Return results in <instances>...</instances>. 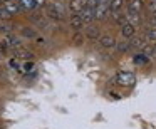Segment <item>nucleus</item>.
<instances>
[{
    "label": "nucleus",
    "instance_id": "nucleus-6",
    "mask_svg": "<svg viewBox=\"0 0 156 129\" xmlns=\"http://www.w3.org/2000/svg\"><path fill=\"white\" fill-rule=\"evenodd\" d=\"M4 44L7 45V49H9V51H17V49H20V47H22L20 39H19V37H15V35H12V34H9L7 37H5Z\"/></svg>",
    "mask_w": 156,
    "mask_h": 129
},
{
    "label": "nucleus",
    "instance_id": "nucleus-30",
    "mask_svg": "<svg viewBox=\"0 0 156 129\" xmlns=\"http://www.w3.org/2000/svg\"><path fill=\"white\" fill-rule=\"evenodd\" d=\"M35 4H37V9H41V7H45L47 0H35Z\"/></svg>",
    "mask_w": 156,
    "mask_h": 129
},
{
    "label": "nucleus",
    "instance_id": "nucleus-12",
    "mask_svg": "<svg viewBox=\"0 0 156 129\" xmlns=\"http://www.w3.org/2000/svg\"><path fill=\"white\" fill-rule=\"evenodd\" d=\"M14 54H15V57L17 59H20V61H34V57L35 55L32 54L30 51H27L25 47H20V49H17V51H14Z\"/></svg>",
    "mask_w": 156,
    "mask_h": 129
},
{
    "label": "nucleus",
    "instance_id": "nucleus-1",
    "mask_svg": "<svg viewBox=\"0 0 156 129\" xmlns=\"http://www.w3.org/2000/svg\"><path fill=\"white\" fill-rule=\"evenodd\" d=\"M45 15L49 17V20L52 22H61L66 17V7L61 0H54V2H49L45 4Z\"/></svg>",
    "mask_w": 156,
    "mask_h": 129
},
{
    "label": "nucleus",
    "instance_id": "nucleus-8",
    "mask_svg": "<svg viewBox=\"0 0 156 129\" xmlns=\"http://www.w3.org/2000/svg\"><path fill=\"white\" fill-rule=\"evenodd\" d=\"M86 39H89V40H99V37H101V29H99V25H87V30H86Z\"/></svg>",
    "mask_w": 156,
    "mask_h": 129
},
{
    "label": "nucleus",
    "instance_id": "nucleus-33",
    "mask_svg": "<svg viewBox=\"0 0 156 129\" xmlns=\"http://www.w3.org/2000/svg\"><path fill=\"white\" fill-rule=\"evenodd\" d=\"M35 40H37V44H39V45H44V44H45V40H44V39H41V37H37Z\"/></svg>",
    "mask_w": 156,
    "mask_h": 129
},
{
    "label": "nucleus",
    "instance_id": "nucleus-27",
    "mask_svg": "<svg viewBox=\"0 0 156 129\" xmlns=\"http://www.w3.org/2000/svg\"><path fill=\"white\" fill-rule=\"evenodd\" d=\"M22 71L24 72H30L34 71V61H25L24 65H22Z\"/></svg>",
    "mask_w": 156,
    "mask_h": 129
},
{
    "label": "nucleus",
    "instance_id": "nucleus-15",
    "mask_svg": "<svg viewBox=\"0 0 156 129\" xmlns=\"http://www.w3.org/2000/svg\"><path fill=\"white\" fill-rule=\"evenodd\" d=\"M146 40H148L146 35H144V37H136V35H134L129 44H131V49H139V51H141V49L146 45Z\"/></svg>",
    "mask_w": 156,
    "mask_h": 129
},
{
    "label": "nucleus",
    "instance_id": "nucleus-24",
    "mask_svg": "<svg viewBox=\"0 0 156 129\" xmlns=\"http://www.w3.org/2000/svg\"><path fill=\"white\" fill-rule=\"evenodd\" d=\"M141 51H143V54H146L148 57H153V52H154V45H153V44H146L144 47L141 49Z\"/></svg>",
    "mask_w": 156,
    "mask_h": 129
},
{
    "label": "nucleus",
    "instance_id": "nucleus-23",
    "mask_svg": "<svg viewBox=\"0 0 156 129\" xmlns=\"http://www.w3.org/2000/svg\"><path fill=\"white\" fill-rule=\"evenodd\" d=\"M10 17H12V14L7 10V7L2 4V5H0V20H9Z\"/></svg>",
    "mask_w": 156,
    "mask_h": 129
},
{
    "label": "nucleus",
    "instance_id": "nucleus-36",
    "mask_svg": "<svg viewBox=\"0 0 156 129\" xmlns=\"http://www.w3.org/2000/svg\"><path fill=\"white\" fill-rule=\"evenodd\" d=\"M153 45H154V52H153V57H156V42H153Z\"/></svg>",
    "mask_w": 156,
    "mask_h": 129
},
{
    "label": "nucleus",
    "instance_id": "nucleus-28",
    "mask_svg": "<svg viewBox=\"0 0 156 129\" xmlns=\"http://www.w3.org/2000/svg\"><path fill=\"white\" fill-rule=\"evenodd\" d=\"M7 51H9V49H7V45H5L4 42H0V59H2L5 54H7Z\"/></svg>",
    "mask_w": 156,
    "mask_h": 129
},
{
    "label": "nucleus",
    "instance_id": "nucleus-10",
    "mask_svg": "<svg viewBox=\"0 0 156 129\" xmlns=\"http://www.w3.org/2000/svg\"><path fill=\"white\" fill-rule=\"evenodd\" d=\"M99 45H101L102 49H111V47H116V39L112 37V35H109V34H106V35H101L99 37Z\"/></svg>",
    "mask_w": 156,
    "mask_h": 129
},
{
    "label": "nucleus",
    "instance_id": "nucleus-19",
    "mask_svg": "<svg viewBox=\"0 0 156 129\" xmlns=\"http://www.w3.org/2000/svg\"><path fill=\"white\" fill-rule=\"evenodd\" d=\"M116 51H118V52H121V54H124V52L131 51V44H129L128 40L118 42V44H116Z\"/></svg>",
    "mask_w": 156,
    "mask_h": 129
},
{
    "label": "nucleus",
    "instance_id": "nucleus-11",
    "mask_svg": "<svg viewBox=\"0 0 156 129\" xmlns=\"http://www.w3.org/2000/svg\"><path fill=\"white\" fill-rule=\"evenodd\" d=\"M69 25H71L72 30H81L84 27V22H82V17L81 14H72L69 17Z\"/></svg>",
    "mask_w": 156,
    "mask_h": 129
},
{
    "label": "nucleus",
    "instance_id": "nucleus-3",
    "mask_svg": "<svg viewBox=\"0 0 156 129\" xmlns=\"http://www.w3.org/2000/svg\"><path fill=\"white\" fill-rule=\"evenodd\" d=\"M30 20L35 24V27L37 29H47L49 27V17L45 15V12H35V14H32Z\"/></svg>",
    "mask_w": 156,
    "mask_h": 129
},
{
    "label": "nucleus",
    "instance_id": "nucleus-18",
    "mask_svg": "<svg viewBox=\"0 0 156 129\" xmlns=\"http://www.w3.org/2000/svg\"><path fill=\"white\" fill-rule=\"evenodd\" d=\"M22 35H24V37H27V39H37L39 37L37 30H35V29H32V27H24V29H22Z\"/></svg>",
    "mask_w": 156,
    "mask_h": 129
},
{
    "label": "nucleus",
    "instance_id": "nucleus-16",
    "mask_svg": "<svg viewBox=\"0 0 156 129\" xmlns=\"http://www.w3.org/2000/svg\"><path fill=\"white\" fill-rule=\"evenodd\" d=\"M19 4H20L22 10H35L37 9L35 0H19Z\"/></svg>",
    "mask_w": 156,
    "mask_h": 129
},
{
    "label": "nucleus",
    "instance_id": "nucleus-25",
    "mask_svg": "<svg viewBox=\"0 0 156 129\" xmlns=\"http://www.w3.org/2000/svg\"><path fill=\"white\" fill-rule=\"evenodd\" d=\"M0 32H2V34H9V32H10V24H9V20H0Z\"/></svg>",
    "mask_w": 156,
    "mask_h": 129
},
{
    "label": "nucleus",
    "instance_id": "nucleus-14",
    "mask_svg": "<svg viewBox=\"0 0 156 129\" xmlns=\"http://www.w3.org/2000/svg\"><path fill=\"white\" fill-rule=\"evenodd\" d=\"M143 0H128V12H138V14H141L143 10Z\"/></svg>",
    "mask_w": 156,
    "mask_h": 129
},
{
    "label": "nucleus",
    "instance_id": "nucleus-26",
    "mask_svg": "<svg viewBox=\"0 0 156 129\" xmlns=\"http://www.w3.org/2000/svg\"><path fill=\"white\" fill-rule=\"evenodd\" d=\"M82 34H81V30H76V34H74V37H72V42H74L76 45H82Z\"/></svg>",
    "mask_w": 156,
    "mask_h": 129
},
{
    "label": "nucleus",
    "instance_id": "nucleus-9",
    "mask_svg": "<svg viewBox=\"0 0 156 129\" xmlns=\"http://www.w3.org/2000/svg\"><path fill=\"white\" fill-rule=\"evenodd\" d=\"M86 5H87V0H69V10L72 14H81Z\"/></svg>",
    "mask_w": 156,
    "mask_h": 129
},
{
    "label": "nucleus",
    "instance_id": "nucleus-4",
    "mask_svg": "<svg viewBox=\"0 0 156 129\" xmlns=\"http://www.w3.org/2000/svg\"><path fill=\"white\" fill-rule=\"evenodd\" d=\"M81 17H82V22L84 25H91L92 22L96 20V9L91 7V5H86L81 12Z\"/></svg>",
    "mask_w": 156,
    "mask_h": 129
},
{
    "label": "nucleus",
    "instance_id": "nucleus-2",
    "mask_svg": "<svg viewBox=\"0 0 156 129\" xmlns=\"http://www.w3.org/2000/svg\"><path fill=\"white\" fill-rule=\"evenodd\" d=\"M116 82H118L119 85H122V87H129V85H133L136 82V75L133 74V72L121 71L116 75Z\"/></svg>",
    "mask_w": 156,
    "mask_h": 129
},
{
    "label": "nucleus",
    "instance_id": "nucleus-31",
    "mask_svg": "<svg viewBox=\"0 0 156 129\" xmlns=\"http://www.w3.org/2000/svg\"><path fill=\"white\" fill-rule=\"evenodd\" d=\"M87 5H91V7H98L99 5V0H87Z\"/></svg>",
    "mask_w": 156,
    "mask_h": 129
},
{
    "label": "nucleus",
    "instance_id": "nucleus-17",
    "mask_svg": "<svg viewBox=\"0 0 156 129\" xmlns=\"http://www.w3.org/2000/svg\"><path fill=\"white\" fill-rule=\"evenodd\" d=\"M111 15H112V20H114L116 24H119V25H124L126 22H128V20H126L128 17H126V15H122L119 10L118 12H111Z\"/></svg>",
    "mask_w": 156,
    "mask_h": 129
},
{
    "label": "nucleus",
    "instance_id": "nucleus-13",
    "mask_svg": "<svg viewBox=\"0 0 156 129\" xmlns=\"http://www.w3.org/2000/svg\"><path fill=\"white\" fill-rule=\"evenodd\" d=\"M4 5H5V7H7V10L10 12L12 15L19 14V12L22 10L20 4H19V0H4Z\"/></svg>",
    "mask_w": 156,
    "mask_h": 129
},
{
    "label": "nucleus",
    "instance_id": "nucleus-5",
    "mask_svg": "<svg viewBox=\"0 0 156 129\" xmlns=\"http://www.w3.org/2000/svg\"><path fill=\"white\" fill-rule=\"evenodd\" d=\"M111 14V9H109V4H99L96 7V20H106Z\"/></svg>",
    "mask_w": 156,
    "mask_h": 129
},
{
    "label": "nucleus",
    "instance_id": "nucleus-22",
    "mask_svg": "<svg viewBox=\"0 0 156 129\" xmlns=\"http://www.w3.org/2000/svg\"><path fill=\"white\" fill-rule=\"evenodd\" d=\"M146 39L151 42H156V25H151V27L146 30Z\"/></svg>",
    "mask_w": 156,
    "mask_h": 129
},
{
    "label": "nucleus",
    "instance_id": "nucleus-32",
    "mask_svg": "<svg viewBox=\"0 0 156 129\" xmlns=\"http://www.w3.org/2000/svg\"><path fill=\"white\" fill-rule=\"evenodd\" d=\"M151 25H156V12L151 14Z\"/></svg>",
    "mask_w": 156,
    "mask_h": 129
},
{
    "label": "nucleus",
    "instance_id": "nucleus-29",
    "mask_svg": "<svg viewBox=\"0 0 156 129\" xmlns=\"http://www.w3.org/2000/svg\"><path fill=\"white\" fill-rule=\"evenodd\" d=\"M148 10L151 12V14H154V12H156V0H151V2L148 4Z\"/></svg>",
    "mask_w": 156,
    "mask_h": 129
},
{
    "label": "nucleus",
    "instance_id": "nucleus-7",
    "mask_svg": "<svg viewBox=\"0 0 156 129\" xmlns=\"http://www.w3.org/2000/svg\"><path fill=\"white\" fill-rule=\"evenodd\" d=\"M121 34H122V37H124L126 40L133 39L136 35V25L131 24V22H126L124 25H121Z\"/></svg>",
    "mask_w": 156,
    "mask_h": 129
},
{
    "label": "nucleus",
    "instance_id": "nucleus-35",
    "mask_svg": "<svg viewBox=\"0 0 156 129\" xmlns=\"http://www.w3.org/2000/svg\"><path fill=\"white\" fill-rule=\"evenodd\" d=\"M111 0H99V4H109Z\"/></svg>",
    "mask_w": 156,
    "mask_h": 129
},
{
    "label": "nucleus",
    "instance_id": "nucleus-34",
    "mask_svg": "<svg viewBox=\"0 0 156 129\" xmlns=\"http://www.w3.org/2000/svg\"><path fill=\"white\" fill-rule=\"evenodd\" d=\"M10 65H12V67H15V69L19 67V64H17V61H15V59H12V61H10Z\"/></svg>",
    "mask_w": 156,
    "mask_h": 129
},
{
    "label": "nucleus",
    "instance_id": "nucleus-20",
    "mask_svg": "<svg viewBox=\"0 0 156 129\" xmlns=\"http://www.w3.org/2000/svg\"><path fill=\"white\" fill-rule=\"evenodd\" d=\"M134 62H136L138 65H146V64L149 62V57H148L146 54H143V52H141V54H136Z\"/></svg>",
    "mask_w": 156,
    "mask_h": 129
},
{
    "label": "nucleus",
    "instance_id": "nucleus-21",
    "mask_svg": "<svg viewBox=\"0 0 156 129\" xmlns=\"http://www.w3.org/2000/svg\"><path fill=\"white\" fill-rule=\"evenodd\" d=\"M122 5H124V0H111V2H109V9H111V12L121 10Z\"/></svg>",
    "mask_w": 156,
    "mask_h": 129
}]
</instances>
